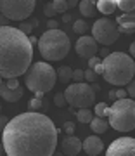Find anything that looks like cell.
<instances>
[{
	"instance_id": "cell-1",
	"label": "cell",
	"mask_w": 135,
	"mask_h": 156,
	"mask_svg": "<svg viewBox=\"0 0 135 156\" xmlns=\"http://www.w3.org/2000/svg\"><path fill=\"white\" fill-rule=\"evenodd\" d=\"M57 132L43 113H21L2 130V144L9 156H50L56 153Z\"/></svg>"
},
{
	"instance_id": "cell-45",
	"label": "cell",
	"mask_w": 135,
	"mask_h": 156,
	"mask_svg": "<svg viewBox=\"0 0 135 156\" xmlns=\"http://www.w3.org/2000/svg\"><path fill=\"white\" fill-rule=\"evenodd\" d=\"M2 78H4V76H0V87H2V85H4V80H2Z\"/></svg>"
},
{
	"instance_id": "cell-14",
	"label": "cell",
	"mask_w": 135,
	"mask_h": 156,
	"mask_svg": "<svg viewBox=\"0 0 135 156\" xmlns=\"http://www.w3.org/2000/svg\"><path fill=\"white\" fill-rule=\"evenodd\" d=\"M0 95H2V99L9 101V102H17L19 99H22V95H24V90L21 87H17V89H9L5 83L0 87Z\"/></svg>"
},
{
	"instance_id": "cell-34",
	"label": "cell",
	"mask_w": 135,
	"mask_h": 156,
	"mask_svg": "<svg viewBox=\"0 0 135 156\" xmlns=\"http://www.w3.org/2000/svg\"><path fill=\"white\" fill-rule=\"evenodd\" d=\"M99 62H101V59H99L97 56L90 57V59H88V68H92V69H95V66L99 64Z\"/></svg>"
},
{
	"instance_id": "cell-20",
	"label": "cell",
	"mask_w": 135,
	"mask_h": 156,
	"mask_svg": "<svg viewBox=\"0 0 135 156\" xmlns=\"http://www.w3.org/2000/svg\"><path fill=\"white\" fill-rule=\"evenodd\" d=\"M118 30H119V33H123V35L135 33V21H123V23H118Z\"/></svg>"
},
{
	"instance_id": "cell-22",
	"label": "cell",
	"mask_w": 135,
	"mask_h": 156,
	"mask_svg": "<svg viewBox=\"0 0 135 156\" xmlns=\"http://www.w3.org/2000/svg\"><path fill=\"white\" fill-rule=\"evenodd\" d=\"M118 7L123 12H132L135 11V0H116Z\"/></svg>"
},
{
	"instance_id": "cell-21",
	"label": "cell",
	"mask_w": 135,
	"mask_h": 156,
	"mask_svg": "<svg viewBox=\"0 0 135 156\" xmlns=\"http://www.w3.org/2000/svg\"><path fill=\"white\" fill-rule=\"evenodd\" d=\"M73 31L78 35H85L87 31H88V24H87V21H83V19H78V21L73 23Z\"/></svg>"
},
{
	"instance_id": "cell-33",
	"label": "cell",
	"mask_w": 135,
	"mask_h": 156,
	"mask_svg": "<svg viewBox=\"0 0 135 156\" xmlns=\"http://www.w3.org/2000/svg\"><path fill=\"white\" fill-rule=\"evenodd\" d=\"M126 92H128V97H132V99H135V78L130 82L128 85H126Z\"/></svg>"
},
{
	"instance_id": "cell-13",
	"label": "cell",
	"mask_w": 135,
	"mask_h": 156,
	"mask_svg": "<svg viewBox=\"0 0 135 156\" xmlns=\"http://www.w3.org/2000/svg\"><path fill=\"white\" fill-rule=\"evenodd\" d=\"M83 151L88 156H97L104 151V142L101 140V137L97 135H90L83 140Z\"/></svg>"
},
{
	"instance_id": "cell-8",
	"label": "cell",
	"mask_w": 135,
	"mask_h": 156,
	"mask_svg": "<svg viewBox=\"0 0 135 156\" xmlns=\"http://www.w3.org/2000/svg\"><path fill=\"white\" fill-rule=\"evenodd\" d=\"M36 0H0V14L11 21H24L33 14Z\"/></svg>"
},
{
	"instance_id": "cell-46",
	"label": "cell",
	"mask_w": 135,
	"mask_h": 156,
	"mask_svg": "<svg viewBox=\"0 0 135 156\" xmlns=\"http://www.w3.org/2000/svg\"><path fill=\"white\" fill-rule=\"evenodd\" d=\"M92 2H94V4H97V0H92Z\"/></svg>"
},
{
	"instance_id": "cell-7",
	"label": "cell",
	"mask_w": 135,
	"mask_h": 156,
	"mask_svg": "<svg viewBox=\"0 0 135 156\" xmlns=\"http://www.w3.org/2000/svg\"><path fill=\"white\" fill-rule=\"evenodd\" d=\"M64 95H66V101L69 106L73 108H90L94 102H95V89L90 83H85V82H74V83H69L64 90Z\"/></svg>"
},
{
	"instance_id": "cell-44",
	"label": "cell",
	"mask_w": 135,
	"mask_h": 156,
	"mask_svg": "<svg viewBox=\"0 0 135 156\" xmlns=\"http://www.w3.org/2000/svg\"><path fill=\"white\" fill-rule=\"evenodd\" d=\"M4 153H5V147H4V144H2V142H0V154H4Z\"/></svg>"
},
{
	"instance_id": "cell-15",
	"label": "cell",
	"mask_w": 135,
	"mask_h": 156,
	"mask_svg": "<svg viewBox=\"0 0 135 156\" xmlns=\"http://www.w3.org/2000/svg\"><path fill=\"white\" fill-rule=\"evenodd\" d=\"M90 127H92V132L95 134H106L111 125H109V120H104L102 116H94L90 122Z\"/></svg>"
},
{
	"instance_id": "cell-27",
	"label": "cell",
	"mask_w": 135,
	"mask_h": 156,
	"mask_svg": "<svg viewBox=\"0 0 135 156\" xmlns=\"http://www.w3.org/2000/svg\"><path fill=\"white\" fill-rule=\"evenodd\" d=\"M97 76H99V75H97L95 69H92V68H88V69L85 71V80H87L88 83H94V82L97 80Z\"/></svg>"
},
{
	"instance_id": "cell-19",
	"label": "cell",
	"mask_w": 135,
	"mask_h": 156,
	"mask_svg": "<svg viewBox=\"0 0 135 156\" xmlns=\"http://www.w3.org/2000/svg\"><path fill=\"white\" fill-rule=\"evenodd\" d=\"M94 116H95V113L92 115V111H90L88 108H80L78 113H76V118H78L80 123H90Z\"/></svg>"
},
{
	"instance_id": "cell-6",
	"label": "cell",
	"mask_w": 135,
	"mask_h": 156,
	"mask_svg": "<svg viewBox=\"0 0 135 156\" xmlns=\"http://www.w3.org/2000/svg\"><path fill=\"white\" fill-rule=\"evenodd\" d=\"M109 125L118 132H130L135 128V99H116L107 113Z\"/></svg>"
},
{
	"instance_id": "cell-23",
	"label": "cell",
	"mask_w": 135,
	"mask_h": 156,
	"mask_svg": "<svg viewBox=\"0 0 135 156\" xmlns=\"http://www.w3.org/2000/svg\"><path fill=\"white\" fill-rule=\"evenodd\" d=\"M52 5H54V9H56L57 14H64V12L69 9L68 0H54V2H52Z\"/></svg>"
},
{
	"instance_id": "cell-32",
	"label": "cell",
	"mask_w": 135,
	"mask_h": 156,
	"mask_svg": "<svg viewBox=\"0 0 135 156\" xmlns=\"http://www.w3.org/2000/svg\"><path fill=\"white\" fill-rule=\"evenodd\" d=\"M54 102H56L59 108L64 106V102H68V101H66V95H64V92H62V94H56V97H54Z\"/></svg>"
},
{
	"instance_id": "cell-42",
	"label": "cell",
	"mask_w": 135,
	"mask_h": 156,
	"mask_svg": "<svg viewBox=\"0 0 135 156\" xmlns=\"http://www.w3.org/2000/svg\"><path fill=\"white\" fill-rule=\"evenodd\" d=\"M29 42H31L33 45H36V44H38V40H36V37H33V35H29Z\"/></svg>"
},
{
	"instance_id": "cell-11",
	"label": "cell",
	"mask_w": 135,
	"mask_h": 156,
	"mask_svg": "<svg viewBox=\"0 0 135 156\" xmlns=\"http://www.w3.org/2000/svg\"><path fill=\"white\" fill-rule=\"evenodd\" d=\"M76 54L83 59H90V57L97 56L99 52V42H97L94 37H88V35H81L78 40H76Z\"/></svg>"
},
{
	"instance_id": "cell-26",
	"label": "cell",
	"mask_w": 135,
	"mask_h": 156,
	"mask_svg": "<svg viewBox=\"0 0 135 156\" xmlns=\"http://www.w3.org/2000/svg\"><path fill=\"white\" fill-rule=\"evenodd\" d=\"M42 106H43V102H42V97H36V95H35L33 99L29 101V111H38Z\"/></svg>"
},
{
	"instance_id": "cell-5",
	"label": "cell",
	"mask_w": 135,
	"mask_h": 156,
	"mask_svg": "<svg viewBox=\"0 0 135 156\" xmlns=\"http://www.w3.org/2000/svg\"><path fill=\"white\" fill-rule=\"evenodd\" d=\"M71 40L62 30H47L38 38V52L45 61H62L69 54Z\"/></svg>"
},
{
	"instance_id": "cell-12",
	"label": "cell",
	"mask_w": 135,
	"mask_h": 156,
	"mask_svg": "<svg viewBox=\"0 0 135 156\" xmlns=\"http://www.w3.org/2000/svg\"><path fill=\"white\" fill-rule=\"evenodd\" d=\"M61 149L64 154L68 156H76L80 151L83 149V142L78 139V137H74L73 134H68L61 142Z\"/></svg>"
},
{
	"instance_id": "cell-31",
	"label": "cell",
	"mask_w": 135,
	"mask_h": 156,
	"mask_svg": "<svg viewBox=\"0 0 135 156\" xmlns=\"http://www.w3.org/2000/svg\"><path fill=\"white\" fill-rule=\"evenodd\" d=\"M43 14L47 17H54L57 12H56V9H54V5H52V4H47V5L43 7Z\"/></svg>"
},
{
	"instance_id": "cell-3",
	"label": "cell",
	"mask_w": 135,
	"mask_h": 156,
	"mask_svg": "<svg viewBox=\"0 0 135 156\" xmlns=\"http://www.w3.org/2000/svg\"><path fill=\"white\" fill-rule=\"evenodd\" d=\"M102 78L114 87L128 85L135 76L133 57L125 52H112L102 59Z\"/></svg>"
},
{
	"instance_id": "cell-25",
	"label": "cell",
	"mask_w": 135,
	"mask_h": 156,
	"mask_svg": "<svg viewBox=\"0 0 135 156\" xmlns=\"http://www.w3.org/2000/svg\"><path fill=\"white\" fill-rule=\"evenodd\" d=\"M35 26H38V21H33V23H26V21H21V24H19V30H22L26 35H31V31H33Z\"/></svg>"
},
{
	"instance_id": "cell-2",
	"label": "cell",
	"mask_w": 135,
	"mask_h": 156,
	"mask_svg": "<svg viewBox=\"0 0 135 156\" xmlns=\"http://www.w3.org/2000/svg\"><path fill=\"white\" fill-rule=\"evenodd\" d=\"M33 61L29 35L12 26H0V76H21Z\"/></svg>"
},
{
	"instance_id": "cell-41",
	"label": "cell",
	"mask_w": 135,
	"mask_h": 156,
	"mask_svg": "<svg viewBox=\"0 0 135 156\" xmlns=\"http://www.w3.org/2000/svg\"><path fill=\"white\" fill-rule=\"evenodd\" d=\"M130 56L135 59V42H132V44H130Z\"/></svg>"
},
{
	"instance_id": "cell-38",
	"label": "cell",
	"mask_w": 135,
	"mask_h": 156,
	"mask_svg": "<svg viewBox=\"0 0 135 156\" xmlns=\"http://www.w3.org/2000/svg\"><path fill=\"white\" fill-rule=\"evenodd\" d=\"M64 130H66V134H73L74 132V125L73 123H66V125H64Z\"/></svg>"
},
{
	"instance_id": "cell-30",
	"label": "cell",
	"mask_w": 135,
	"mask_h": 156,
	"mask_svg": "<svg viewBox=\"0 0 135 156\" xmlns=\"http://www.w3.org/2000/svg\"><path fill=\"white\" fill-rule=\"evenodd\" d=\"M73 80L74 82H83L85 80V71L83 69H73Z\"/></svg>"
},
{
	"instance_id": "cell-39",
	"label": "cell",
	"mask_w": 135,
	"mask_h": 156,
	"mask_svg": "<svg viewBox=\"0 0 135 156\" xmlns=\"http://www.w3.org/2000/svg\"><path fill=\"white\" fill-rule=\"evenodd\" d=\"M102 71H104V68H102V61H101V62L95 66V73L99 75V76H102Z\"/></svg>"
},
{
	"instance_id": "cell-9",
	"label": "cell",
	"mask_w": 135,
	"mask_h": 156,
	"mask_svg": "<svg viewBox=\"0 0 135 156\" xmlns=\"http://www.w3.org/2000/svg\"><path fill=\"white\" fill-rule=\"evenodd\" d=\"M92 35L94 38L102 45H112L116 40H118L119 30L118 24L114 21H109L106 17L102 19H97L94 24H92Z\"/></svg>"
},
{
	"instance_id": "cell-48",
	"label": "cell",
	"mask_w": 135,
	"mask_h": 156,
	"mask_svg": "<svg viewBox=\"0 0 135 156\" xmlns=\"http://www.w3.org/2000/svg\"><path fill=\"white\" fill-rule=\"evenodd\" d=\"M0 132H2V130H0Z\"/></svg>"
},
{
	"instance_id": "cell-35",
	"label": "cell",
	"mask_w": 135,
	"mask_h": 156,
	"mask_svg": "<svg viewBox=\"0 0 135 156\" xmlns=\"http://www.w3.org/2000/svg\"><path fill=\"white\" fill-rule=\"evenodd\" d=\"M57 26H59V23H57L56 19H52V17H49V21H47V30H56Z\"/></svg>"
},
{
	"instance_id": "cell-16",
	"label": "cell",
	"mask_w": 135,
	"mask_h": 156,
	"mask_svg": "<svg viewBox=\"0 0 135 156\" xmlns=\"http://www.w3.org/2000/svg\"><path fill=\"white\" fill-rule=\"evenodd\" d=\"M97 11L104 14V16H109L112 12L118 9V4H116V0H97Z\"/></svg>"
},
{
	"instance_id": "cell-10",
	"label": "cell",
	"mask_w": 135,
	"mask_h": 156,
	"mask_svg": "<svg viewBox=\"0 0 135 156\" xmlns=\"http://www.w3.org/2000/svg\"><path fill=\"white\" fill-rule=\"evenodd\" d=\"M106 153L109 156H135V139L132 137L114 139Z\"/></svg>"
},
{
	"instance_id": "cell-40",
	"label": "cell",
	"mask_w": 135,
	"mask_h": 156,
	"mask_svg": "<svg viewBox=\"0 0 135 156\" xmlns=\"http://www.w3.org/2000/svg\"><path fill=\"white\" fill-rule=\"evenodd\" d=\"M7 21H9V17H5L4 14H0V26H7Z\"/></svg>"
},
{
	"instance_id": "cell-29",
	"label": "cell",
	"mask_w": 135,
	"mask_h": 156,
	"mask_svg": "<svg viewBox=\"0 0 135 156\" xmlns=\"http://www.w3.org/2000/svg\"><path fill=\"white\" fill-rule=\"evenodd\" d=\"M4 83H5L9 89H17V87H21V85H19V80H17V76L5 78V82H4Z\"/></svg>"
},
{
	"instance_id": "cell-43",
	"label": "cell",
	"mask_w": 135,
	"mask_h": 156,
	"mask_svg": "<svg viewBox=\"0 0 135 156\" xmlns=\"http://www.w3.org/2000/svg\"><path fill=\"white\" fill-rule=\"evenodd\" d=\"M68 4H69V7H73V5L78 4V0H68Z\"/></svg>"
},
{
	"instance_id": "cell-37",
	"label": "cell",
	"mask_w": 135,
	"mask_h": 156,
	"mask_svg": "<svg viewBox=\"0 0 135 156\" xmlns=\"http://www.w3.org/2000/svg\"><path fill=\"white\" fill-rule=\"evenodd\" d=\"M114 94H116V99H123V97L128 95V92H126V90H116Z\"/></svg>"
},
{
	"instance_id": "cell-36",
	"label": "cell",
	"mask_w": 135,
	"mask_h": 156,
	"mask_svg": "<svg viewBox=\"0 0 135 156\" xmlns=\"http://www.w3.org/2000/svg\"><path fill=\"white\" fill-rule=\"evenodd\" d=\"M7 123H9V118H7V116H2V115H0V130H4Z\"/></svg>"
},
{
	"instance_id": "cell-47",
	"label": "cell",
	"mask_w": 135,
	"mask_h": 156,
	"mask_svg": "<svg viewBox=\"0 0 135 156\" xmlns=\"http://www.w3.org/2000/svg\"><path fill=\"white\" fill-rule=\"evenodd\" d=\"M0 111H2V104H0Z\"/></svg>"
},
{
	"instance_id": "cell-18",
	"label": "cell",
	"mask_w": 135,
	"mask_h": 156,
	"mask_svg": "<svg viewBox=\"0 0 135 156\" xmlns=\"http://www.w3.org/2000/svg\"><path fill=\"white\" fill-rule=\"evenodd\" d=\"M57 80L61 83H69L73 80V69L69 66H61L57 69Z\"/></svg>"
},
{
	"instance_id": "cell-17",
	"label": "cell",
	"mask_w": 135,
	"mask_h": 156,
	"mask_svg": "<svg viewBox=\"0 0 135 156\" xmlns=\"http://www.w3.org/2000/svg\"><path fill=\"white\" fill-rule=\"evenodd\" d=\"M80 12L83 17H92L97 12V5L92 0H81L80 2Z\"/></svg>"
},
{
	"instance_id": "cell-24",
	"label": "cell",
	"mask_w": 135,
	"mask_h": 156,
	"mask_svg": "<svg viewBox=\"0 0 135 156\" xmlns=\"http://www.w3.org/2000/svg\"><path fill=\"white\" fill-rule=\"evenodd\" d=\"M94 113H95V116L106 118L107 113H109V108L106 106V102H99V104H95V109H94Z\"/></svg>"
},
{
	"instance_id": "cell-4",
	"label": "cell",
	"mask_w": 135,
	"mask_h": 156,
	"mask_svg": "<svg viewBox=\"0 0 135 156\" xmlns=\"http://www.w3.org/2000/svg\"><path fill=\"white\" fill-rule=\"evenodd\" d=\"M57 83V69L45 61H36L24 73V85L36 97H42Z\"/></svg>"
},
{
	"instance_id": "cell-28",
	"label": "cell",
	"mask_w": 135,
	"mask_h": 156,
	"mask_svg": "<svg viewBox=\"0 0 135 156\" xmlns=\"http://www.w3.org/2000/svg\"><path fill=\"white\" fill-rule=\"evenodd\" d=\"M116 21H118V23H123V21H135V11H132V12H123V16H119Z\"/></svg>"
}]
</instances>
